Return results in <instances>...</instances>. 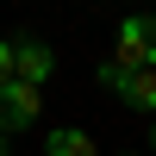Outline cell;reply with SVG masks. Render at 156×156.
I'll list each match as a JSON object with an SVG mask.
<instances>
[{
	"label": "cell",
	"mask_w": 156,
	"mask_h": 156,
	"mask_svg": "<svg viewBox=\"0 0 156 156\" xmlns=\"http://www.w3.org/2000/svg\"><path fill=\"white\" fill-rule=\"evenodd\" d=\"M119 156H137V150H119Z\"/></svg>",
	"instance_id": "9c48e42d"
},
{
	"label": "cell",
	"mask_w": 156,
	"mask_h": 156,
	"mask_svg": "<svg viewBox=\"0 0 156 156\" xmlns=\"http://www.w3.org/2000/svg\"><path fill=\"white\" fill-rule=\"evenodd\" d=\"M0 81H12V37H0Z\"/></svg>",
	"instance_id": "8992f818"
},
{
	"label": "cell",
	"mask_w": 156,
	"mask_h": 156,
	"mask_svg": "<svg viewBox=\"0 0 156 156\" xmlns=\"http://www.w3.org/2000/svg\"><path fill=\"white\" fill-rule=\"evenodd\" d=\"M44 156H100V150H94V137H87V131H75V125H56V131L44 137Z\"/></svg>",
	"instance_id": "5b68a950"
},
{
	"label": "cell",
	"mask_w": 156,
	"mask_h": 156,
	"mask_svg": "<svg viewBox=\"0 0 156 156\" xmlns=\"http://www.w3.org/2000/svg\"><path fill=\"white\" fill-rule=\"evenodd\" d=\"M150 144H156V125H150Z\"/></svg>",
	"instance_id": "ba28073f"
},
{
	"label": "cell",
	"mask_w": 156,
	"mask_h": 156,
	"mask_svg": "<svg viewBox=\"0 0 156 156\" xmlns=\"http://www.w3.org/2000/svg\"><path fill=\"white\" fill-rule=\"evenodd\" d=\"M112 56L125 69H156V12H125L112 25Z\"/></svg>",
	"instance_id": "7a4b0ae2"
},
{
	"label": "cell",
	"mask_w": 156,
	"mask_h": 156,
	"mask_svg": "<svg viewBox=\"0 0 156 156\" xmlns=\"http://www.w3.org/2000/svg\"><path fill=\"white\" fill-rule=\"evenodd\" d=\"M0 156H6V131H0Z\"/></svg>",
	"instance_id": "52a82bcc"
},
{
	"label": "cell",
	"mask_w": 156,
	"mask_h": 156,
	"mask_svg": "<svg viewBox=\"0 0 156 156\" xmlns=\"http://www.w3.org/2000/svg\"><path fill=\"white\" fill-rule=\"evenodd\" d=\"M94 75H100V87H106V94H119L131 112H150V119H156V69H125L119 56H106Z\"/></svg>",
	"instance_id": "6da1fadb"
},
{
	"label": "cell",
	"mask_w": 156,
	"mask_h": 156,
	"mask_svg": "<svg viewBox=\"0 0 156 156\" xmlns=\"http://www.w3.org/2000/svg\"><path fill=\"white\" fill-rule=\"evenodd\" d=\"M12 75L44 87L50 75H56V50H50L44 37H12Z\"/></svg>",
	"instance_id": "277c9868"
},
{
	"label": "cell",
	"mask_w": 156,
	"mask_h": 156,
	"mask_svg": "<svg viewBox=\"0 0 156 156\" xmlns=\"http://www.w3.org/2000/svg\"><path fill=\"white\" fill-rule=\"evenodd\" d=\"M44 119V87L37 81H19V75H12V81H0V131H25V125H37Z\"/></svg>",
	"instance_id": "3957f363"
}]
</instances>
